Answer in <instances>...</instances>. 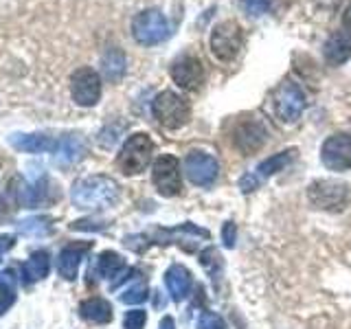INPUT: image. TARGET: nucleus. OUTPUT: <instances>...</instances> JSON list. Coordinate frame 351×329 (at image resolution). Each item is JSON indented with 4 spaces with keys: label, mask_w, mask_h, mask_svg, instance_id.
<instances>
[{
    "label": "nucleus",
    "mask_w": 351,
    "mask_h": 329,
    "mask_svg": "<svg viewBox=\"0 0 351 329\" xmlns=\"http://www.w3.org/2000/svg\"><path fill=\"white\" fill-rule=\"evenodd\" d=\"M71 197L77 208L101 211V208H110L119 200V184L108 175H86V178L73 184Z\"/></svg>",
    "instance_id": "1"
},
{
    "label": "nucleus",
    "mask_w": 351,
    "mask_h": 329,
    "mask_svg": "<svg viewBox=\"0 0 351 329\" xmlns=\"http://www.w3.org/2000/svg\"><path fill=\"white\" fill-rule=\"evenodd\" d=\"M154 117L167 130H178L182 127L191 117V106L184 97L176 95L173 90H165L156 99H154Z\"/></svg>",
    "instance_id": "2"
},
{
    "label": "nucleus",
    "mask_w": 351,
    "mask_h": 329,
    "mask_svg": "<svg viewBox=\"0 0 351 329\" xmlns=\"http://www.w3.org/2000/svg\"><path fill=\"white\" fill-rule=\"evenodd\" d=\"M152 154H154V143L147 134H132L123 143V147H121L117 164L123 173L136 175L141 171H145V167L152 160Z\"/></svg>",
    "instance_id": "3"
},
{
    "label": "nucleus",
    "mask_w": 351,
    "mask_h": 329,
    "mask_svg": "<svg viewBox=\"0 0 351 329\" xmlns=\"http://www.w3.org/2000/svg\"><path fill=\"white\" fill-rule=\"evenodd\" d=\"M132 36L143 47H154L167 40L169 36V22L158 9H147L132 20Z\"/></svg>",
    "instance_id": "4"
},
{
    "label": "nucleus",
    "mask_w": 351,
    "mask_h": 329,
    "mask_svg": "<svg viewBox=\"0 0 351 329\" xmlns=\"http://www.w3.org/2000/svg\"><path fill=\"white\" fill-rule=\"evenodd\" d=\"M274 114H277L283 123H296L305 110V95L294 82H283L272 95Z\"/></svg>",
    "instance_id": "5"
},
{
    "label": "nucleus",
    "mask_w": 351,
    "mask_h": 329,
    "mask_svg": "<svg viewBox=\"0 0 351 329\" xmlns=\"http://www.w3.org/2000/svg\"><path fill=\"white\" fill-rule=\"evenodd\" d=\"M244 47V33L233 20L219 22L211 33V51L217 60L230 62L237 58V53Z\"/></svg>",
    "instance_id": "6"
},
{
    "label": "nucleus",
    "mask_w": 351,
    "mask_h": 329,
    "mask_svg": "<svg viewBox=\"0 0 351 329\" xmlns=\"http://www.w3.org/2000/svg\"><path fill=\"white\" fill-rule=\"evenodd\" d=\"M152 180L156 189L165 197H173L182 191V178H180V162L171 154H162L156 158L152 169Z\"/></svg>",
    "instance_id": "7"
},
{
    "label": "nucleus",
    "mask_w": 351,
    "mask_h": 329,
    "mask_svg": "<svg viewBox=\"0 0 351 329\" xmlns=\"http://www.w3.org/2000/svg\"><path fill=\"white\" fill-rule=\"evenodd\" d=\"M310 200L314 206L325 208V211H340L349 200L347 184L336 180H318L310 184Z\"/></svg>",
    "instance_id": "8"
},
{
    "label": "nucleus",
    "mask_w": 351,
    "mask_h": 329,
    "mask_svg": "<svg viewBox=\"0 0 351 329\" xmlns=\"http://www.w3.org/2000/svg\"><path fill=\"white\" fill-rule=\"evenodd\" d=\"M71 93L77 106H95L101 97V77L88 66L77 69L71 77Z\"/></svg>",
    "instance_id": "9"
},
{
    "label": "nucleus",
    "mask_w": 351,
    "mask_h": 329,
    "mask_svg": "<svg viewBox=\"0 0 351 329\" xmlns=\"http://www.w3.org/2000/svg\"><path fill=\"white\" fill-rule=\"evenodd\" d=\"M294 156H296V149H288V151L274 154V156H270L268 160L259 162L255 171L246 173L244 178L239 180V189L244 191V193L255 191L257 186H259L263 180H266V178H270V175H274L277 171H281L283 167H288V164L294 160Z\"/></svg>",
    "instance_id": "10"
},
{
    "label": "nucleus",
    "mask_w": 351,
    "mask_h": 329,
    "mask_svg": "<svg viewBox=\"0 0 351 329\" xmlns=\"http://www.w3.org/2000/svg\"><path fill=\"white\" fill-rule=\"evenodd\" d=\"M323 164L332 171L351 169V134H334L323 143Z\"/></svg>",
    "instance_id": "11"
},
{
    "label": "nucleus",
    "mask_w": 351,
    "mask_h": 329,
    "mask_svg": "<svg viewBox=\"0 0 351 329\" xmlns=\"http://www.w3.org/2000/svg\"><path fill=\"white\" fill-rule=\"evenodd\" d=\"M217 160L204 151H191L184 158V173L197 186H211L217 178Z\"/></svg>",
    "instance_id": "12"
},
{
    "label": "nucleus",
    "mask_w": 351,
    "mask_h": 329,
    "mask_svg": "<svg viewBox=\"0 0 351 329\" xmlns=\"http://www.w3.org/2000/svg\"><path fill=\"white\" fill-rule=\"evenodd\" d=\"M171 80L178 84L182 90H197L204 82V66L195 55H182L171 66Z\"/></svg>",
    "instance_id": "13"
},
{
    "label": "nucleus",
    "mask_w": 351,
    "mask_h": 329,
    "mask_svg": "<svg viewBox=\"0 0 351 329\" xmlns=\"http://www.w3.org/2000/svg\"><path fill=\"white\" fill-rule=\"evenodd\" d=\"M93 248V241H82V244H71L66 246L60 257H58V272L66 281H73L77 277V270H80L82 257L86 255L88 250Z\"/></svg>",
    "instance_id": "14"
},
{
    "label": "nucleus",
    "mask_w": 351,
    "mask_h": 329,
    "mask_svg": "<svg viewBox=\"0 0 351 329\" xmlns=\"http://www.w3.org/2000/svg\"><path fill=\"white\" fill-rule=\"evenodd\" d=\"M165 285H167L171 299L176 303H180L191 292V285H193L191 272L186 270L184 266H180V263H176V266H171L167 272H165Z\"/></svg>",
    "instance_id": "15"
},
{
    "label": "nucleus",
    "mask_w": 351,
    "mask_h": 329,
    "mask_svg": "<svg viewBox=\"0 0 351 329\" xmlns=\"http://www.w3.org/2000/svg\"><path fill=\"white\" fill-rule=\"evenodd\" d=\"M263 141H266V130H263V125L257 123V121L241 123L235 132V145L244 154L257 151L263 145Z\"/></svg>",
    "instance_id": "16"
},
{
    "label": "nucleus",
    "mask_w": 351,
    "mask_h": 329,
    "mask_svg": "<svg viewBox=\"0 0 351 329\" xmlns=\"http://www.w3.org/2000/svg\"><path fill=\"white\" fill-rule=\"evenodd\" d=\"M351 58V33L349 31H336L325 44V60L329 64H345Z\"/></svg>",
    "instance_id": "17"
},
{
    "label": "nucleus",
    "mask_w": 351,
    "mask_h": 329,
    "mask_svg": "<svg viewBox=\"0 0 351 329\" xmlns=\"http://www.w3.org/2000/svg\"><path fill=\"white\" fill-rule=\"evenodd\" d=\"M9 143L20 151L29 154H42V151H55L58 141H53L51 136L44 134H14L9 138Z\"/></svg>",
    "instance_id": "18"
},
{
    "label": "nucleus",
    "mask_w": 351,
    "mask_h": 329,
    "mask_svg": "<svg viewBox=\"0 0 351 329\" xmlns=\"http://www.w3.org/2000/svg\"><path fill=\"white\" fill-rule=\"evenodd\" d=\"M51 270V259L49 252L38 250L22 263V281L25 283H33V281H42Z\"/></svg>",
    "instance_id": "19"
},
{
    "label": "nucleus",
    "mask_w": 351,
    "mask_h": 329,
    "mask_svg": "<svg viewBox=\"0 0 351 329\" xmlns=\"http://www.w3.org/2000/svg\"><path fill=\"white\" fill-rule=\"evenodd\" d=\"M86 151V145L80 136H62L58 141V147H55V160L60 164H73L77 162Z\"/></svg>",
    "instance_id": "20"
},
{
    "label": "nucleus",
    "mask_w": 351,
    "mask_h": 329,
    "mask_svg": "<svg viewBox=\"0 0 351 329\" xmlns=\"http://www.w3.org/2000/svg\"><path fill=\"white\" fill-rule=\"evenodd\" d=\"M80 314L84 321L104 325L112 321V305L104 299H88L80 305Z\"/></svg>",
    "instance_id": "21"
},
{
    "label": "nucleus",
    "mask_w": 351,
    "mask_h": 329,
    "mask_svg": "<svg viewBox=\"0 0 351 329\" xmlns=\"http://www.w3.org/2000/svg\"><path fill=\"white\" fill-rule=\"evenodd\" d=\"M123 270H125V259L121 257L119 252L106 250V252H101V255H99V259H97V272H99V277L114 279Z\"/></svg>",
    "instance_id": "22"
},
{
    "label": "nucleus",
    "mask_w": 351,
    "mask_h": 329,
    "mask_svg": "<svg viewBox=\"0 0 351 329\" xmlns=\"http://www.w3.org/2000/svg\"><path fill=\"white\" fill-rule=\"evenodd\" d=\"M101 64H104V75L108 77L110 82H119L121 77H123V73H125V55H123V51H119V49L106 51Z\"/></svg>",
    "instance_id": "23"
},
{
    "label": "nucleus",
    "mask_w": 351,
    "mask_h": 329,
    "mask_svg": "<svg viewBox=\"0 0 351 329\" xmlns=\"http://www.w3.org/2000/svg\"><path fill=\"white\" fill-rule=\"evenodd\" d=\"M16 303V277L11 270L0 272V316Z\"/></svg>",
    "instance_id": "24"
},
{
    "label": "nucleus",
    "mask_w": 351,
    "mask_h": 329,
    "mask_svg": "<svg viewBox=\"0 0 351 329\" xmlns=\"http://www.w3.org/2000/svg\"><path fill=\"white\" fill-rule=\"evenodd\" d=\"M53 230L49 217H29L18 224V233L27 237H47Z\"/></svg>",
    "instance_id": "25"
},
{
    "label": "nucleus",
    "mask_w": 351,
    "mask_h": 329,
    "mask_svg": "<svg viewBox=\"0 0 351 329\" xmlns=\"http://www.w3.org/2000/svg\"><path fill=\"white\" fill-rule=\"evenodd\" d=\"M200 261H202V266L208 270V274L215 279V277H219V274L215 272V268L222 272V257H219V252L215 250V248H206V250H202L200 252Z\"/></svg>",
    "instance_id": "26"
},
{
    "label": "nucleus",
    "mask_w": 351,
    "mask_h": 329,
    "mask_svg": "<svg viewBox=\"0 0 351 329\" xmlns=\"http://www.w3.org/2000/svg\"><path fill=\"white\" fill-rule=\"evenodd\" d=\"M147 299V285L145 283H136L128 288L123 294H121V301L128 303V305H136V303H143Z\"/></svg>",
    "instance_id": "27"
},
{
    "label": "nucleus",
    "mask_w": 351,
    "mask_h": 329,
    "mask_svg": "<svg viewBox=\"0 0 351 329\" xmlns=\"http://www.w3.org/2000/svg\"><path fill=\"white\" fill-rule=\"evenodd\" d=\"M197 329H226V323L215 312H202L200 321H197Z\"/></svg>",
    "instance_id": "28"
},
{
    "label": "nucleus",
    "mask_w": 351,
    "mask_h": 329,
    "mask_svg": "<svg viewBox=\"0 0 351 329\" xmlns=\"http://www.w3.org/2000/svg\"><path fill=\"white\" fill-rule=\"evenodd\" d=\"M241 7L250 16H261L272 7V0H241Z\"/></svg>",
    "instance_id": "29"
},
{
    "label": "nucleus",
    "mask_w": 351,
    "mask_h": 329,
    "mask_svg": "<svg viewBox=\"0 0 351 329\" xmlns=\"http://www.w3.org/2000/svg\"><path fill=\"white\" fill-rule=\"evenodd\" d=\"M145 321H147V314L145 312H143V310H132L123 318V327L125 329H143Z\"/></svg>",
    "instance_id": "30"
},
{
    "label": "nucleus",
    "mask_w": 351,
    "mask_h": 329,
    "mask_svg": "<svg viewBox=\"0 0 351 329\" xmlns=\"http://www.w3.org/2000/svg\"><path fill=\"white\" fill-rule=\"evenodd\" d=\"M235 237H237V228L233 222H226L222 228V239H224V246L226 248H233L235 246Z\"/></svg>",
    "instance_id": "31"
},
{
    "label": "nucleus",
    "mask_w": 351,
    "mask_h": 329,
    "mask_svg": "<svg viewBox=\"0 0 351 329\" xmlns=\"http://www.w3.org/2000/svg\"><path fill=\"white\" fill-rule=\"evenodd\" d=\"M75 230H101L104 222H93V219H80V222L73 224Z\"/></svg>",
    "instance_id": "32"
},
{
    "label": "nucleus",
    "mask_w": 351,
    "mask_h": 329,
    "mask_svg": "<svg viewBox=\"0 0 351 329\" xmlns=\"http://www.w3.org/2000/svg\"><path fill=\"white\" fill-rule=\"evenodd\" d=\"M14 248V237L11 235H0V255H5L7 250Z\"/></svg>",
    "instance_id": "33"
},
{
    "label": "nucleus",
    "mask_w": 351,
    "mask_h": 329,
    "mask_svg": "<svg viewBox=\"0 0 351 329\" xmlns=\"http://www.w3.org/2000/svg\"><path fill=\"white\" fill-rule=\"evenodd\" d=\"M158 329H176L173 318H171V316H165L162 321H160V325H158Z\"/></svg>",
    "instance_id": "34"
},
{
    "label": "nucleus",
    "mask_w": 351,
    "mask_h": 329,
    "mask_svg": "<svg viewBox=\"0 0 351 329\" xmlns=\"http://www.w3.org/2000/svg\"><path fill=\"white\" fill-rule=\"evenodd\" d=\"M343 25H345V29L351 33V5L347 7V11H345V16H343Z\"/></svg>",
    "instance_id": "35"
}]
</instances>
